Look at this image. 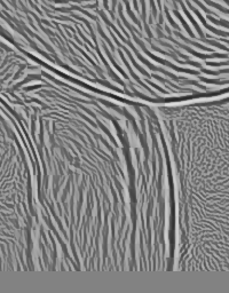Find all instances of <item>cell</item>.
Returning <instances> with one entry per match:
<instances>
[{"label":"cell","mask_w":229,"mask_h":293,"mask_svg":"<svg viewBox=\"0 0 229 293\" xmlns=\"http://www.w3.org/2000/svg\"><path fill=\"white\" fill-rule=\"evenodd\" d=\"M7 96L34 173L37 270L173 271L172 171L155 107L27 63Z\"/></svg>","instance_id":"cell-1"}]
</instances>
